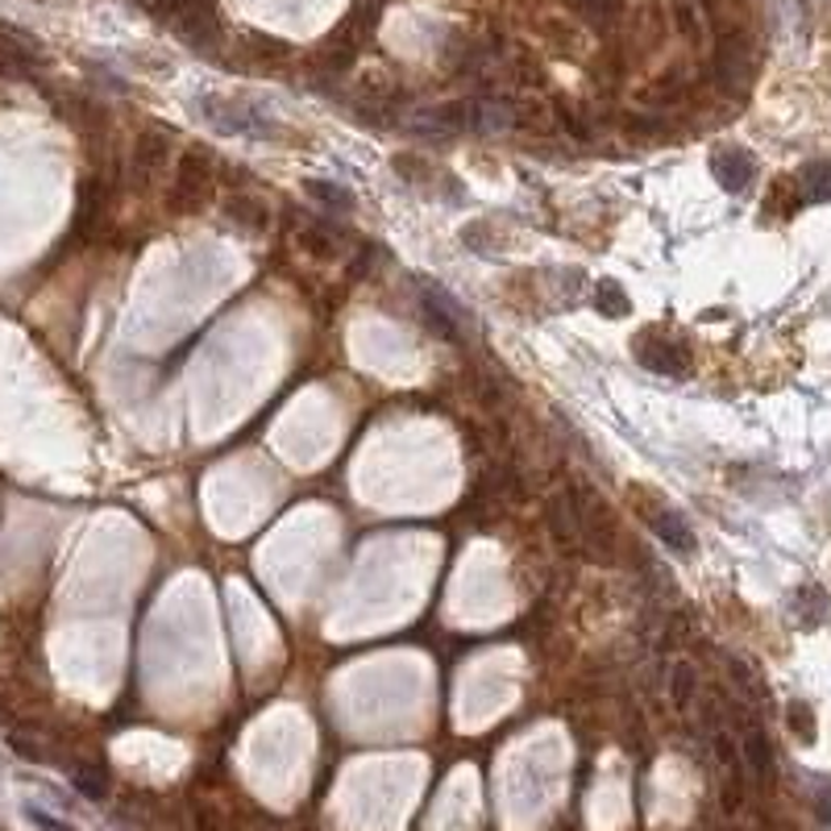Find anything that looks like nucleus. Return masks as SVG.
<instances>
[{
  "instance_id": "obj_1",
  "label": "nucleus",
  "mask_w": 831,
  "mask_h": 831,
  "mask_svg": "<svg viewBox=\"0 0 831 831\" xmlns=\"http://www.w3.org/2000/svg\"><path fill=\"white\" fill-rule=\"evenodd\" d=\"M200 113H204L221 134H245V138H271V134H275L271 113L259 108V104L242 101V96H204V101H200Z\"/></svg>"
},
{
  "instance_id": "obj_2",
  "label": "nucleus",
  "mask_w": 831,
  "mask_h": 831,
  "mask_svg": "<svg viewBox=\"0 0 831 831\" xmlns=\"http://www.w3.org/2000/svg\"><path fill=\"white\" fill-rule=\"evenodd\" d=\"M208 179H212V162L204 150H188V155L175 162V196L171 208L175 212H196L208 200Z\"/></svg>"
},
{
  "instance_id": "obj_3",
  "label": "nucleus",
  "mask_w": 831,
  "mask_h": 831,
  "mask_svg": "<svg viewBox=\"0 0 831 831\" xmlns=\"http://www.w3.org/2000/svg\"><path fill=\"white\" fill-rule=\"evenodd\" d=\"M637 362L649 366L653 375H665V379H686L691 375V354L682 341L665 337V333H649L637 341Z\"/></svg>"
},
{
  "instance_id": "obj_4",
  "label": "nucleus",
  "mask_w": 831,
  "mask_h": 831,
  "mask_svg": "<svg viewBox=\"0 0 831 831\" xmlns=\"http://www.w3.org/2000/svg\"><path fill=\"white\" fill-rule=\"evenodd\" d=\"M711 175L719 179V188L724 191H745L753 179H757V162H753V155L748 150H715V158H711Z\"/></svg>"
},
{
  "instance_id": "obj_5",
  "label": "nucleus",
  "mask_w": 831,
  "mask_h": 831,
  "mask_svg": "<svg viewBox=\"0 0 831 831\" xmlns=\"http://www.w3.org/2000/svg\"><path fill=\"white\" fill-rule=\"evenodd\" d=\"M225 217L233 225H245L250 233H262L266 221H271V208L262 204V200H254V196H233L225 204Z\"/></svg>"
},
{
  "instance_id": "obj_6",
  "label": "nucleus",
  "mask_w": 831,
  "mask_h": 831,
  "mask_svg": "<svg viewBox=\"0 0 831 831\" xmlns=\"http://www.w3.org/2000/svg\"><path fill=\"white\" fill-rule=\"evenodd\" d=\"M745 761H748V769H753V778H757V781L774 778V748H769V740H765L761 727H748V732H745Z\"/></svg>"
},
{
  "instance_id": "obj_7",
  "label": "nucleus",
  "mask_w": 831,
  "mask_h": 831,
  "mask_svg": "<svg viewBox=\"0 0 831 831\" xmlns=\"http://www.w3.org/2000/svg\"><path fill=\"white\" fill-rule=\"evenodd\" d=\"M304 188H308L312 200L325 208V212H333V217H341V212L349 217V212L358 208V200H354V196H349L346 188H337V183H329V179H308Z\"/></svg>"
},
{
  "instance_id": "obj_8",
  "label": "nucleus",
  "mask_w": 831,
  "mask_h": 831,
  "mask_svg": "<svg viewBox=\"0 0 831 831\" xmlns=\"http://www.w3.org/2000/svg\"><path fill=\"white\" fill-rule=\"evenodd\" d=\"M798 183H802V200H807V204H823V200H831V162L828 158L807 162L802 175H798Z\"/></svg>"
},
{
  "instance_id": "obj_9",
  "label": "nucleus",
  "mask_w": 831,
  "mask_h": 831,
  "mask_svg": "<svg viewBox=\"0 0 831 831\" xmlns=\"http://www.w3.org/2000/svg\"><path fill=\"white\" fill-rule=\"evenodd\" d=\"M175 150V141H171V134H162V129H146L138 138V167L141 171H158L162 162H167V155Z\"/></svg>"
},
{
  "instance_id": "obj_10",
  "label": "nucleus",
  "mask_w": 831,
  "mask_h": 831,
  "mask_svg": "<svg viewBox=\"0 0 831 831\" xmlns=\"http://www.w3.org/2000/svg\"><path fill=\"white\" fill-rule=\"evenodd\" d=\"M653 524H658L661 540H665L670 549H677V554H694V533L686 528V519L677 516V512H661Z\"/></svg>"
},
{
  "instance_id": "obj_11",
  "label": "nucleus",
  "mask_w": 831,
  "mask_h": 831,
  "mask_svg": "<svg viewBox=\"0 0 831 831\" xmlns=\"http://www.w3.org/2000/svg\"><path fill=\"white\" fill-rule=\"evenodd\" d=\"M71 781H75V790L84 798H92V802L108 795V778H104L101 765H75V769H71Z\"/></svg>"
},
{
  "instance_id": "obj_12",
  "label": "nucleus",
  "mask_w": 831,
  "mask_h": 831,
  "mask_svg": "<svg viewBox=\"0 0 831 831\" xmlns=\"http://www.w3.org/2000/svg\"><path fill=\"white\" fill-rule=\"evenodd\" d=\"M299 245H304L308 254H316V259H337V238H333L325 225L299 229Z\"/></svg>"
},
{
  "instance_id": "obj_13",
  "label": "nucleus",
  "mask_w": 831,
  "mask_h": 831,
  "mask_svg": "<svg viewBox=\"0 0 831 831\" xmlns=\"http://www.w3.org/2000/svg\"><path fill=\"white\" fill-rule=\"evenodd\" d=\"M595 308L603 312V316H628V295L620 292V283H599Z\"/></svg>"
},
{
  "instance_id": "obj_14",
  "label": "nucleus",
  "mask_w": 831,
  "mask_h": 831,
  "mask_svg": "<svg viewBox=\"0 0 831 831\" xmlns=\"http://www.w3.org/2000/svg\"><path fill=\"white\" fill-rule=\"evenodd\" d=\"M25 819H30L34 828H42V831H75V828H71V823H63L59 814L42 811V807H34V802H25Z\"/></svg>"
},
{
  "instance_id": "obj_15",
  "label": "nucleus",
  "mask_w": 831,
  "mask_h": 831,
  "mask_svg": "<svg viewBox=\"0 0 831 831\" xmlns=\"http://www.w3.org/2000/svg\"><path fill=\"white\" fill-rule=\"evenodd\" d=\"M694 694V670L691 665H674V703L677 707H686Z\"/></svg>"
},
{
  "instance_id": "obj_16",
  "label": "nucleus",
  "mask_w": 831,
  "mask_h": 831,
  "mask_svg": "<svg viewBox=\"0 0 831 831\" xmlns=\"http://www.w3.org/2000/svg\"><path fill=\"white\" fill-rule=\"evenodd\" d=\"M790 724H795V732L802 736V740H814L811 707H802V703H795V707H790Z\"/></svg>"
},
{
  "instance_id": "obj_17",
  "label": "nucleus",
  "mask_w": 831,
  "mask_h": 831,
  "mask_svg": "<svg viewBox=\"0 0 831 831\" xmlns=\"http://www.w3.org/2000/svg\"><path fill=\"white\" fill-rule=\"evenodd\" d=\"M740 802H745V786H740V781L732 778V781H727V786H724V811L732 814V811H736V807H740Z\"/></svg>"
},
{
  "instance_id": "obj_18",
  "label": "nucleus",
  "mask_w": 831,
  "mask_h": 831,
  "mask_svg": "<svg viewBox=\"0 0 831 831\" xmlns=\"http://www.w3.org/2000/svg\"><path fill=\"white\" fill-rule=\"evenodd\" d=\"M814 811H819V819L831 828V781H823V790L814 795Z\"/></svg>"
}]
</instances>
